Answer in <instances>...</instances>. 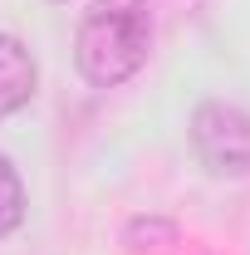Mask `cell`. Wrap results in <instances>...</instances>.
<instances>
[{"label":"cell","mask_w":250,"mask_h":255,"mask_svg":"<svg viewBox=\"0 0 250 255\" xmlns=\"http://www.w3.org/2000/svg\"><path fill=\"white\" fill-rule=\"evenodd\" d=\"M147 44H152L147 0H94L79 20L74 64L94 89H113L142 69Z\"/></svg>","instance_id":"obj_1"},{"label":"cell","mask_w":250,"mask_h":255,"mask_svg":"<svg viewBox=\"0 0 250 255\" xmlns=\"http://www.w3.org/2000/svg\"><path fill=\"white\" fill-rule=\"evenodd\" d=\"M191 147L206 172L216 177H246L250 172V113L236 103H201L191 113Z\"/></svg>","instance_id":"obj_2"},{"label":"cell","mask_w":250,"mask_h":255,"mask_svg":"<svg viewBox=\"0 0 250 255\" xmlns=\"http://www.w3.org/2000/svg\"><path fill=\"white\" fill-rule=\"evenodd\" d=\"M34 79H39L34 54L15 39V34H0V118L20 113V108L34 98Z\"/></svg>","instance_id":"obj_3"},{"label":"cell","mask_w":250,"mask_h":255,"mask_svg":"<svg viewBox=\"0 0 250 255\" xmlns=\"http://www.w3.org/2000/svg\"><path fill=\"white\" fill-rule=\"evenodd\" d=\"M20 221H25V182H20L15 162L0 152V236L20 231Z\"/></svg>","instance_id":"obj_4"}]
</instances>
